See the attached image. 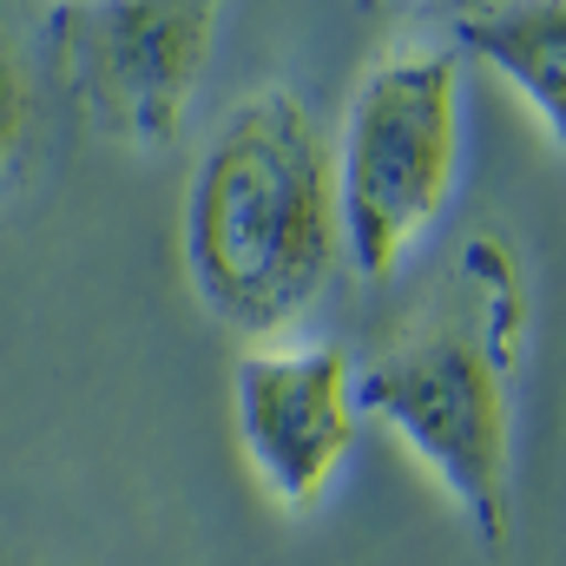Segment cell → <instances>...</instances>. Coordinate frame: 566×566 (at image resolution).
Returning a JSON list of instances; mask_svg holds the SVG:
<instances>
[{"instance_id": "obj_7", "label": "cell", "mask_w": 566, "mask_h": 566, "mask_svg": "<svg viewBox=\"0 0 566 566\" xmlns=\"http://www.w3.org/2000/svg\"><path fill=\"white\" fill-rule=\"evenodd\" d=\"M46 145V99H40V73L20 46V33L0 13V205L33 178Z\"/></svg>"}, {"instance_id": "obj_2", "label": "cell", "mask_w": 566, "mask_h": 566, "mask_svg": "<svg viewBox=\"0 0 566 566\" xmlns=\"http://www.w3.org/2000/svg\"><path fill=\"white\" fill-rule=\"evenodd\" d=\"M343 258L336 151L310 106L264 86L231 106L185 191V271L244 343L296 336Z\"/></svg>"}, {"instance_id": "obj_5", "label": "cell", "mask_w": 566, "mask_h": 566, "mask_svg": "<svg viewBox=\"0 0 566 566\" xmlns=\"http://www.w3.org/2000/svg\"><path fill=\"white\" fill-rule=\"evenodd\" d=\"M231 428L264 501L283 514H316L363 434L356 363L323 336L251 343L231 369Z\"/></svg>"}, {"instance_id": "obj_1", "label": "cell", "mask_w": 566, "mask_h": 566, "mask_svg": "<svg viewBox=\"0 0 566 566\" xmlns=\"http://www.w3.org/2000/svg\"><path fill=\"white\" fill-rule=\"evenodd\" d=\"M527 356V271L501 231L454 244L448 277L356 369L363 422L389 428L488 554L514 541V402Z\"/></svg>"}, {"instance_id": "obj_3", "label": "cell", "mask_w": 566, "mask_h": 566, "mask_svg": "<svg viewBox=\"0 0 566 566\" xmlns=\"http://www.w3.org/2000/svg\"><path fill=\"white\" fill-rule=\"evenodd\" d=\"M336 211L356 277H396L461 185V53L389 46L336 126Z\"/></svg>"}, {"instance_id": "obj_6", "label": "cell", "mask_w": 566, "mask_h": 566, "mask_svg": "<svg viewBox=\"0 0 566 566\" xmlns=\"http://www.w3.org/2000/svg\"><path fill=\"white\" fill-rule=\"evenodd\" d=\"M454 40L488 60L534 119L566 145V0H494L454 20Z\"/></svg>"}, {"instance_id": "obj_4", "label": "cell", "mask_w": 566, "mask_h": 566, "mask_svg": "<svg viewBox=\"0 0 566 566\" xmlns=\"http://www.w3.org/2000/svg\"><path fill=\"white\" fill-rule=\"evenodd\" d=\"M218 13L224 0H60L46 13V66L99 133L158 151L191 119Z\"/></svg>"}]
</instances>
